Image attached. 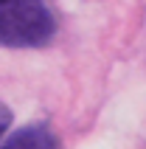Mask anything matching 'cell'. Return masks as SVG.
I'll use <instances>...</instances> for the list:
<instances>
[{"label": "cell", "mask_w": 146, "mask_h": 149, "mask_svg": "<svg viewBox=\"0 0 146 149\" xmlns=\"http://www.w3.org/2000/svg\"><path fill=\"white\" fill-rule=\"evenodd\" d=\"M8 124H11V110L6 104H0V143H3V135H6Z\"/></svg>", "instance_id": "3"}, {"label": "cell", "mask_w": 146, "mask_h": 149, "mask_svg": "<svg viewBox=\"0 0 146 149\" xmlns=\"http://www.w3.org/2000/svg\"><path fill=\"white\" fill-rule=\"evenodd\" d=\"M54 34L56 23L42 0H0V45L40 48Z\"/></svg>", "instance_id": "1"}, {"label": "cell", "mask_w": 146, "mask_h": 149, "mask_svg": "<svg viewBox=\"0 0 146 149\" xmlns=\"http://www.w3.org/2000/svg\"><path fill=\"white\" fill-rule=\"evenodd\" d=\"M0 149H56V138L45 127H25L8 135L0 143Z\"/></svg>", "instance_id": "2"}]
</instances>
